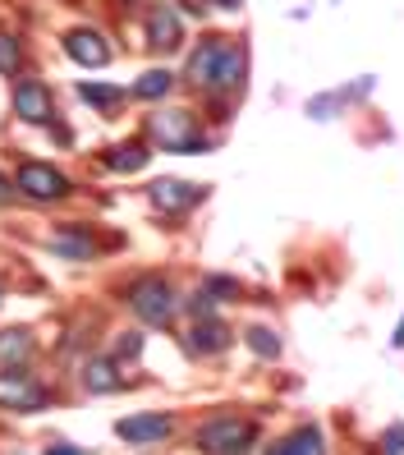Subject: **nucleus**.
<instances>
[{"label": "nucleus", "mask_w": 404, "mask_h": 455, "mask_svg": "<svg viewBox=\"0 0 404 455\" xmlns=\"http://www.w3.org/2000/svg\"><path fill=\"white\" fill-rule=\"evenodd\" d=\"M129 308L139 313L147 327H166L175 317V294H170V285L161 276H143V281L129 285Z\"/></svg>", "instance_id": "f257e3e1"}, {"label": "nucleus", "mask_w": 404, "mask_h": 455, "mask_svg": "<svg viewBox=\"0 0 404 455\" xmlns=\"http://www.w3.org/2000/svg\"><path fill=\"white\" fill-rule=\"evenodd\" d=\"M253 423H244V419H211V423H202L198 427V451H207V455H244L249 446H253Z\"/></svg>", "instance_id": "f03ea898"}, {"label": "nucleus", "mask_w": 404, "mask_h": 455, "mask_svg": "<svg viewBox=\"0 0 404 455\" xmlns=\"http://www.w3.org/2000/svg\"><path fill=\"white\" fill-rule=\"evenodd\" d=\"M0 405L19 410V414H33V410L46 405V391H42L19 363H10V368H0Z\"/></svg>", "instance_id": "7ed1b4c3"}, {"label": "nucleus", "mask_w": 404, "mask_h": 455, "mask_svg": "<svg viewBox=\"0 0 404 455\" xmlns=\"http://www.w3.org/2000/svg\"><path fill=\"white\" fill-rule=\"evenodd\" d=\"M152 129L161 133V143H166L170 152H207L202 133L194 129L188 111H156V116H152Z\"/></svg>", "instance_id": "20e7f679"}, {"label": "nucleus", "mask_w": 404, "mask_h": 455, "mask_svg": "<svg viewBox=\"0 0 404 455\" xmlns=\"http://www.w3.org/2000/svg\"><path fill=\"white\" fill-rule=\"evenodd\" d=\"M14 189H23L28 198H65L69 194V180L60 175V171H51V166H42V162H23L19 166V175H14Z\"/></svg>", "instance_id": "39448f33"}, {"label": "nucleus", "mask_w": 404, "mask_h": 455, "mask_svg": "<svg viewBox=\"0 0 404 455\" xmlns=\"http://www.w3.org/2000/svg\"><path fill=\"white\" fill-rule=\"evenodd\" d=\"M115 437L129 446H147V442H166L170 437V419L166 414H129L115 423Z\"/></svg>", "instance_id": "423d86ee"}, {"label": "nucleus", "mask_w": 404, "mask_h": 455, "mask_svg": "<svg viewBox=\"0 0 404 455\" xmlns=\"http://www.w3.org/2000/svg\"><path fill=\"white\" fill-rule=\"evenodd\" d=\"M65 51L78 65H106L111 60V46H106L101 33H92V28H69L65 33Z\"/></svg>", "instance_id": "0eeeda50"}, {"label": "nucleus", "mask_w": 404, "mask_h": 455, "mask_svg": "<svg viewBox=\"0 0 404 455\" xmlns=\"http://www.w3.org/2000/svg\"><path fill=\"white\" fill-rule=\"evenodd\" d=\"M221 56H226V42L221 37H211L194 51V60H188V78L202 88H217V74H221Z\"/></svg>", "instance_id": "6e6552de"}, {"label": "nucleus", "mask_w": 404, "mask_h": 455, "mask_svg": "<svg viewBox=\"0 0 404 455\" xmlns=\"http://www.w3.org/2000/svg\"><path fill=\"white\" fill-rule=\"evenodd\" d=\"M202 198L198 184H184V180H156L152 184V203L161 212H184V207H194Z\"/></svg>", "instance_id": "1a4fd4ad"}, {"label": "nucleus", "mask_w": 404, "mask_h": 455, "mask_svg": "<svg viewBox=\"0 0 404 455\" xmlns=\"http://www.w3.org/2000/svg\"><path fill=\"white\" fill-rule=\"evenodd\" d=\"M14 111L28 120V124H42V120H51V92L42 88V84H19L14 88Z\"/></svg>", "instance_id": "9d476101"}, {"label": "nucleus", "mask_w": 404, "mask_h": 455, "mask_svg": "<svg viewBox=\"0 0 404 455\" xmlns=\"http://www.w3.org/2000/svg\"><path fill=\"white\" fill-rule=\"evenodd\" d=\"M230 327L221 323V317H202V323H194V336H188V345H194L198 355H221L230 345Z\"/></svg>", "instance_id": "9b49d317"}, {"label": "nucleus", "mask_w": 404, "mask_h": 455, "mask_svg": "<svg viewBox=\"0 0 404 455\" xmlns=\"http://www.w3.org/2000/svg\"><path fill=\"white\" fill-rule=\"evenodd\" d=\"M147 33H152V46L156 51H175L179 46V19H175V10H152Z\"/></svg>", "instance_id": "f8f14e48"}, {"label": "nucleus", "mask_w": 404, "mask_h": 455, "mask_svg": "<svg viewBox=\"0 0 404 455\" xmlns=\"http://www.w3.org/2000/svg\"><path fill=\"white\" fill-rule=\"evenodd\" d=\"M83 387L97 391V395L115 391V387H120V368H115L111 359H88V363H83Z\"/></svg>", "instance_id": "ddd939ff"}, {"label": "nucleus", "mask_w": 404, "mask_h": 455, "mask_svg": "<svg viewBox=\"0 0 404 455\" xmlns=\"http://www.w3.org/2000/svg\"><path fill=\"white\" fill-rule=\"evenodd\" d=\"M106 166H111V171H143V166H147V148L124 143V148H115V152H106Z\"/></svg>", "instance_id": "4468645a"}, {"label": "nucleus", "mask_w": 404, "mask_h": 455, "mask_svg": "<svg viewBox=\"0 0 404 455\" xmlns=\"http://www.w3.org/2000/svg\"><path fill=\"white\" fill-rule=\"evenodd\" d=\"M244 78V51L226 42V56H221V74H217V88H234Z\"/></svg>", "instance_id": "2eb2a0df"}, {"label": "nucleus", "mask_w": 404, "mask_h": 455, "mask_svg": "<svg viewBox=\"0 0 404 455\" xmlns=\"http://www.w3.org/2000/svg\"><path fill=\"white\" fill-rule=\"evenodd\" d=\"M51 249L78 262V258H92V239H83V235H51Z\"/></svg>", "instance_id": "dca6fc26"}, {"label": "nucleus", "mask_w": 404, "mask_h": 455, "mask_svg": "<svg viewBox=\"0 0 404 455\" xmlns=\"http://www.w3.org/2000/svg\"><path fill=\"white\" fill-rule=\"evenodd\" d=\"M33 350V336L23 331V327H10V331H0V355L5 359H23Z\"/></svg>", "instance_id": "f3484780"}, {"label": "nucleus", "mask_w": 404, "mask_h": 455, "mask_svg": "<svg viewBox=\"0 0 404 455\" xmlns=\"http://www.w3.org/2000/svg\"><path fill=\"white\" fill-rule=\"evenodd\" d=\"M285 446H289V455H327V446H321V433H317V427H299V433H294Z\"/></svg>", "instance_id": "a211bd4d"}, {"label": "nucleus", "mask_w": 404, "mask_h": 455, "mask_svg": "<svg viewBox=\"0 0 404 455\" xmlns=\"http://www.w3.org/2000/svg\"><path fill=\"white\" fill-rule=\"evenodd\" d=\"M170 92V74L166 69H152V74H143L139 84H133V97H166Z\"/></svg>", "instance_id": "6ab92c4d"}, {"label": "nucleus", "mask_w": 404, "mask_h": 455, "mask_svg": "<svg viewBox=\"0 0 404 455\" xmlns=\"http://www.w3.org/2000/svg\"><path fill=\"white\" fill-rule=\"evenodd\" d=\"M78 92H83V101L101 106V111H115V106L124 101V92H120V88H97V84H83Z\"/></svg>", "instance_id": "aec40b11"}, {"label": "nucleus", "mask_w": 404, "mask_h": 455, "mask_svg": "<svg viewBox=\"0 0 404 455\" xmlns=\"http://www.w3.org/2000/svg\"><path fill=\"white\" fill-rule=\"evenodd\" d=\"M249 345H253V355H262V359H276V350H281V340L266 327H249Z\"/></svg>", "instance_id": "412c9836"}, {"label": "nucleus", "mask_w": 404, "mask_h": 455, "mask_svg": "<svg viewBox=\"0 0 404 455\" xmlns=\"http://www.w3.org/2000/svg\"><path fill=\"white\" fill-rule=\"evenodd\" d=\"M14 69H19V42L0 33V74H14Z\"/></svg>", "instance_id": "4be33fe9"}, {"label": "nucleus", "mask_w": 404, "mask_h": 455, "mask_svg": "<svg viewBox=\"0 0 404 455\" xmlns=\"http://www.w3.org/2000/svg\"><path fill=\"white\" fill-rule=\"evenodd\" d=\"M382 455H404V423H391L382 433Z\"/></svg>", "instance_id": "5701e85b"}, {"label": "nucleus", "mask_w": 404, "mask_h": 455, "mask_svg": "<svg viewBox=\"0 0 404 455\" xmlns=\"http://www.w3.org/2000/svg\"><path fill=\"white\" fill-rule=\"evenodd\" d=\"M207 290H217V299H234V294H239V285H234L230 276H211Z\"/></svg>", "instance_id": "b1692460"}, {"label": "nucleus", "mask_w": 404, "mask_h": 455, "mask_svg": "<svg viewBox=\"0 0 404 455\" xmlns=\"http://www.w3.org/2000/svg\"><path fill=\"white\" fill-rule=\"evenodd\" d=\"M124 355H139V336H124V340H120V359H124Z\"/></svg>", "instance_id": "393cba45"}, {"label": "nucleus", "mask_w": 404, "mask_h": 455, "mask_svg": "<svg viewBox=\"0 0 404 455\" xmlns=\"http://www.w3.org/2000/svg\"><path fill=\"white\" fill-rule=\"evenodd\" d=\"M10 198H14V184H10L5 175H0V203H10Z\"/></svg>", "instance_id": "a878e982"}, {"label": "nucleus", "mask_w": 404, "mask_h": 455, "mask_svg": "<svg viewBox=\"0 0 404 455\" xmlns=\"http://www.w3.org/2000/svg\"><path fill=\"white\" fill-rule=\"evenodd\" d=\"M46 455H83V451H78V446H51Z\"/></svg>", "instance_id": "bb28decb"}, {"label": "nucleus", "mask_w": 404, "mask_h": 455, "mask_svg": "<svg viewBox=\"0 0 404 455\" xmlns=\"http://www.w3.org/2000/svg\"><path fill=\"white\" fill-rule=\"evenodd\" d=\"M266 455H289V446H285V442H276V446H272V451H266Z\"/></svg>", "instance_id": "cd10ccee"}, {"label": "nucleus", "mask_w": 404, "mask_h": 455, "mask_svg": "<svg viewBox=\"0 0 404 455\" xmlns=\"http://www.w3.org/2000/svg\"><path fill=\"white\" fill-rule=\"evenodd\" d=\"M217 5H226V10H234V5H239V0H217Z\"/></svg>", "instance_id": "c85d7f7f"}]
</instances>
